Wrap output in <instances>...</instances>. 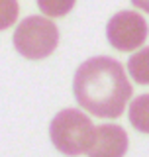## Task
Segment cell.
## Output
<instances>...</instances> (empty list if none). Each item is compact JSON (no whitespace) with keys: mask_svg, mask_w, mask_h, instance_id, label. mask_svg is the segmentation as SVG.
Returning <instances> with one entry per match:
<instances>
[{"mask_svg":"<svg viewBox=\"0 0 149 157\" xmlns=\"http://www.w3.org/2000/svg\"><path fill=\"white\" fill-rule=\"evenodd\" d=\"M73 92L81 108L98 118H118L132 98L124 67L112 57H92L74 73Z\"/></svg>","mask_w":149,"mask_h":157,"instance_id":"obj_1","label":"cell"},{"mask_svg":"<svg viewBox=\"0 0 149 157\" xmlns=\"http://www.w3.org/2000/svg\"><path fill=\"white\" fill-rule=\"evenodd\" d=\"M94 126L84 112L77 108H65L51 120L49 126V137L53 145L63 155L77 157L86 153V147L92 140Z\"/></svg>","mask_w":149,"mask_h":157,"instance_id":"obj_2","label":"cell"},{"mask_svg":"<svg viewBox=\"0 0 149 157\" xmlns=\"http://www.w3.org/2000/svg\"><path fill=\"white\" fill-rule=\"evenodd\" d=\"M59 43V29L47 18L29 16L18 24L14 32V47L26 59L37 61L55 51Z\"/></svg>","mask_w":149,"mask_h":157,"instance_id":"obj_3","label":"cell"},{"mask_svg":"<svg viewBox=\"0 0 149 157\" xmlns=\"http://www.w3.org/2000/svg\"><path fill=\"white\" fill-rule=\"evenodd\" d=\"M149 28L141 14L132 10H122L114 14L106 26V36L112 47L118 51H133L147 39Z\"/></svg>","mask_w":149,"mask_h":157,"instance_id":"obj_4","label":"cell"},{"mask_svg":"<svg viewBox=\"0 0 149 157\" xmlns=\"http://www.w3.org/2000/svg\"><path fill=\"white\" fill-rule=\"evenodd\" d=\"M126 130L114 124H102L94 128L92 140L86 147L88 157H124L128 151Z\"/></svg>","mask_w":149,"mask_h":157,"instance_id":"obj_5","label":"cell"},{"mask_svg":"<svg viewBox=\"0 0 149 157\" xmlns=\"http://www.w3.org/2000/svg\"><path fill=\"white\" fill-rule=\"evenodd\" d=\"M130 124L143 134H149V94H139L132 100Z\"/></svg>","mask_w":149,"mask_h":157,"instance_id":"obj_6","label":"cell"},{"mask_svg":"<svg viewBox=\"0 0 149 157\" xmlns=\"http://www.w3.org/2000/svg\"><path fill=\"white\" fill-rule=\"evenodd\" d=\"M128 71L137 85H149V47L136 51L128 59Z\"/></svg>","mask_w":149,"mask_h":157,"instance_id":"obj_7","label":"cell"},{"mask_svg":"<svg viewBox=\"0 0 149 157\" xmlns=\"http://www.w3.org/2000/svg\"><path fill=\"white\" fill-rule=\"evenodd\" d=\"M77 0H37V6L49 18H61L69 14Z\"/></svg>","mask_w":149,"mask_h":157,"instance_id":"obj_8","label":"cell"},{"mask_svg":"<svg viewBox=\"0 0 149 157\" xmlns=\"http://www.w3.org/2000/svg\"><path fill=\"white\" fill-rule=\"evenodd\" d=\"M18 20V0H0V32Z\"/></svg>","mask_w":149,"mask_h":157,"instance_id":"obj_9","label":"cell"},{"mask_svg":"<svg viewBox=\"0 0 149 157\" xmlns=\"http://www.w3.org/2000/svg\"><path fill=\"white\" fill-rule=\"evenodd\" d=\"M132 4L136 8H139V10H143V12L149 14V0H132Z\"/></svg>","mask_w":149,"mask_h":157,"instance_id":"obj_10","label":"cell"}]
</instances>
